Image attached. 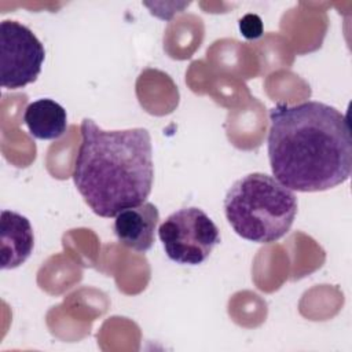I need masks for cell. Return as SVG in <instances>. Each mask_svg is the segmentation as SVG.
Segmentation results:
<instances>
[{"instance_id": "5", "label": "cell", "mask_w": 352, "mask_h": 352, "mask_svg": "<svg viewBox=\"0 0 352 352\" xmlns=\"http://www.w3.org/2000/svg\"><path fill=\"white\" fill-rule=\"evenodd\" d=\"M45 58L44 45L36 34L16 21L0 23V80L7 89L34 82Z\"/></svg>"}, {"instance_id": "6", "label": "cell", "mask_w": 352, "mask_h": 352, "mask_svg": "<svg viewBox=\"0 0 352 352\" xmlns=\"http://www.w3.org/2000/svg\"><path fill=\"white\" fill-rule=\"evenodd\" d=\"M158 220V208L151 202H143L116 216L114 234L124 246L136 252H147L154 243Z\"/></svg>"}, {"instance_id": "4", "label": "cell", "mask_w": 352, "mask_h": 352, "mask_svg": "<svg viewBox=\"0 0 352 352\" xmlns=\"http://www.w3.org/2000/svg\"><path fill=\"white\" fill-rule=\"evenodd\" d=\"M166 256L183 265L202 264L220 242V231L199 208H182L169 214L158 228Z\"/></svg>"}, {"instance_id": "2", "label": "cell", "mask_w": 352, "mask_h": 352, "mask_svg": "<svg viewBox=\"0 0 352 352\" xmlns=\"http://www.w3.org/2000/svg\"><path fill=\"white\" fill-rule=\"evenodd\" d=\"M73 182L92 212L116 217L148 198L154 180L151 138L144 128L104 131L81 122Z\"/></svg>"}, {"instance_id": "3", "label": "cell", "mask_w": 352, "mask_h": 352, "mask_svg": "<svg viewBox=\"0 0 352 352\" xmlns=\"http://www.w3.org/2000/svg\"><path fill=\"white\" fill-rule=\"evenodd\" d=\"M294 192L274 176L253 172L238 179L224 198L226 217L243 239L272 243L285 236L297 214Z\"/></svg>"}, {"instance_id": "9", "label": "cell", "mask_w": 352, "mask_h": 352, "mask_svg": "<svg viewBox=\"0 0 352 352\" xmlns=\"http://www.w3.org/2000/svg\"><path fill=\"white\" fill-rule=\"evenodd\" d=\"M239 29L243 37L246 38H258L263 34V22L261 18L254 14L245 15L239 22Z\"/></svg>"}, {"instance_id": "7", "label": "cell", "mask_w": 352, "mask_h": 352, "mask_svg": "<svg viewBox=\"0 0 352 352\" xmlns=\"http://www.w3.org/2000/svg\"><path fill=\"white\" fill-rule=\"evenodd\" d=\"M1 268L12 270L23 264L33 252L34 235L28 217L12 210L1 212L0 226Z\"/></svg>"}, {"instance_id": "1", "label": "cell", "mask_w": 352, "mask_h": 352, "mask_svg": "<svg viewBox=\"0 0 352 352\" xmlns=\"http://www.w3.org/2000/svg\"><path fill=\"white\" fill-rule=\"evenodd\" d=\"M270 121V165L285 187L324 191L349 179L352 138L346 117L336 107L315 100L276 104Z\"/></svg>"}, {"instance_id": "8", "label": "cell", "mask_w": 352, "mask_h": 352, "mask_svg": "<svg viewBox=\"0 0 352 352\" xmlns=\"http://www.w3.org/2000/svg\"><path fill=\"white\" fill-rule=\"evenodd\" d=\"M23 121L32 136L41 140L59 139L67 128L66 110L52 99H38L28 104Z\"/></svg>"}]
</instances>
